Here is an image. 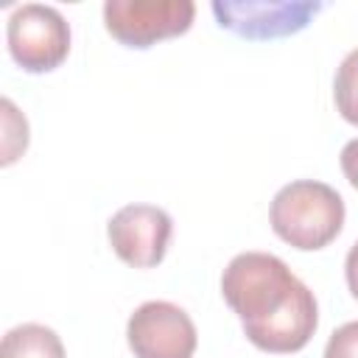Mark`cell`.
Masks as SVG:
<instances>
[{
    "label": "cell",
    "mask_w": 358,
    "mask_h": 358,
    "mask_svg": "<svg viewBox=\"0 0 358 358\" xmlns=\"http://www.w3.org/2000/svg\"><path fill=\"white\" fill-rule=\"evenodd\" d=\"M213 14L221 28L232 31L235 36L263 42L299 34L310 25V20L324 8V3L313 0H215Z\"/></svg>",
    "instance_id": "5b68a950"
},
{
    "label": "cell",
    "mask_w": 358,
    "mask_h": 358,
    "mask_svg": "<svg viewBox=\"0 0 358 358\" xmlns=\"http://www.w3.org/2000/svg\"><path fill=\"white\" fill-rule=\"evenodd\" d=\"M344 277H347V288L350 294L358 299V241L350 246L347 260H344Z\"/></svg>",
    "instance_id": "7c38bea8"
},
{
    "label": "cell",
    "mask_w": 358,
    "mask_h": 358,
    "mask_svg": "<svg viewBox=\"0 0 358 358\" xmlns=\"http://www.w3.org/2000/svg\"><path fill=\"white\" fill-rule=\"evenodd\" d=\"M126 341L134 358H193L199 336L193 319L173 302H143L126 324Z\"/></svg>",
    "instance_id": "8992f818"
},
{
    "label": "cell",
    "mask_w": 358,
    "mask_h": 358,
    "mask_svg": "<svg viewBox=\"0 0 358 358\" xmlns=\"http://www.w3.org/2000/svg\"><path fill=\"white\" fill-rule=\"evenodd\" d=\"M0 358H64V344L56 330L36 322H25L3 336Z\"/></svg>",
    "instance_id": "ba28073f"
},
{
    "label": "cell",
    "mask_w": 358,
    "mask_h": 358,
    "mask_svg": "<svg viewBox=\"0 0 358 358\" xmlns=\"http://www.w3.org/2000/svg\"><path fill=\"white\" fill-rule=\"evenodd\" d=\"M171 235L173 221L157 204H126L106 224L112 252L131 268L159 266L165 260Z\"/></svg>",
    "instance_id": "52a82bcc"
},
{
    "label": "cell",
    "mask_w": 358,
    "mask_h": 358,
    "mask_svg": "<svg viewBox=\"0 0 358 358\" xmlns=\"http://www.w3.org/2000/svg\"><path fill=\"white\" fill-rule=\"evenodd\" d=\"M196 17L190 0H106L103 25L126 48L145 50L162 39L187 34Z\"/></svg>",
    "instance_id": "277c9868"
},
{
    "label": "cell",
    "mask_w": 358,
    "mask_h": 358,
    "mask_svg": "<svg viewBox=\"0 0 358 358\" xmlns=\"http://www.w3.org/2000/svg\"><path fill=\"white\" fill-rule=\"evenodd\" d=\"M221 294L243 336L263 352H299L316 333V296L277 255H235L221 274Z\"/></svg>",
    "instance_id": "6da1fadb"
},
{
    "label": "cell",
    "mask_w": 358,
    "mask_h": 358,
    "mask_svg": "<svg viewBox=\"0 0 358 358\" xmlns=\"http://www.w3.org/2000/svg\"><path fill=\"white\" fill-rule=\"evenodd\" d=\"M338 162H341V171H344L347 182L358 190V137H355V140H350V143L341 148Z\"/></svg>",
    "instance_id": "8fae6325"
},
{
    "label": "cell",
    "mask_w": 358,
    "mask_h": 358,
    "mask_svg": "<svg viewBox=\"0 0 358 358\" xmlns=\"http://www.w3.org/2000/svg\"><path fill=\"white\" fill-rule=\"evenodd\" d=\"M344 199L324 182L296 179L282 185L268 207L271 229L299 252L330 246L344 227Z\"/></svg>",
    "instance_id": "7a4b0ae2"
},
{
    "label": "cell",
    "mask_w": 358,
    "mask_h": 358,
    "mask_svg": "<svg viewBox=\"0 0 358 358\" xmlns=\"http://www.w3.org/2000/svg\"><path fill=\"white\" fill-rule=\"evenodd\" d=\"M6 42L25 73H50L70 53V25L53 6L22 3L8 17Z\"/></svg>",
    "instance_id": "3957f363"
},
{
    "label": "cell",
    "mask_w": 358,
    "mask_h": 358,
    "mask_svg": "<svg viewBox=\"0 0 358 358\" xmlns=\"http://www.w3.org/2000/svg\"><path fill=\"white\" fill-rule=\"evenodd\" d=\"M333 98H336L338 115L347 123L358 126V48L341 59L333 81Z\"/></svg>",
    "instance_id": "9c48e42d"
},
{
    "label": "cell",
    "mask_w": 358,
    "mask_h": 358,
    "mask_svg": "<svg viewBox=\"0 0 358 358\" xmlns=\"http://www.w3.org/2000/svg\"><path fill=\"white\" fill-rule=\"evenodd\" d=\"M324 358H358V322H347L333 330L324 344Z\"/></svg>",
    "instance_id": "30bf717a"
}]
</instances>
